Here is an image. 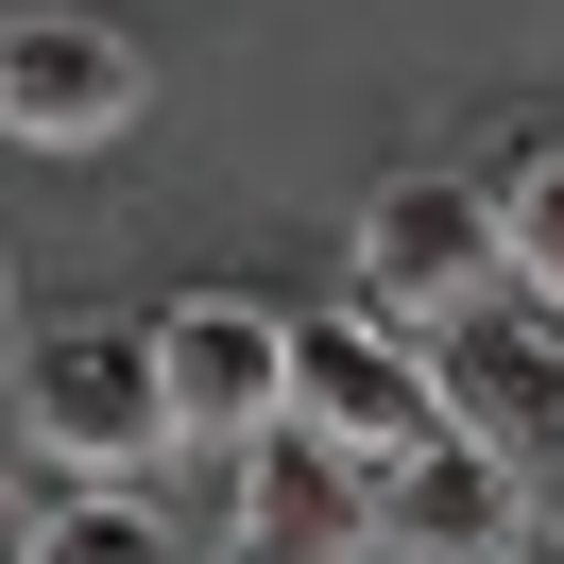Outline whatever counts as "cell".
Segmentation results:
<instances>
[{"instance_id":"30bf717a","label":"cell","mask_w":564,"mask_h":564,"mask_svg":"<svg viewBox=\"0 0 564 564\" xmlns=\"http://www.w3.org/2000/svg\"><path fill=\"white\" fill-rule=\"evenodd\" d=\"M496 240H513V291H530V308H564V138H530L513 172H496Z\"/></svg>"},{"instance_id":"7a4b0ae2","label":"cell","mask_w":564,"mask_h":564,"mask_svg":"<svg viewBox=\"0 0 564 564\" xmlns=\"http://www.w3.org/2000/svg\"><path fill=\"white\" fill-rule=\"evenodd\" d=\"M513 240H496V188L479 172H377L359 188V308L411 325V343H462L496 308Z\"/></svg>"},{"instance_id":"9c48e42d","label":"cell","mask_w":564,"mask_h":564,"mask_svg":"<svg viewBox=\"0 0 564 564\" xmlns=\"http://www.w3.org/2000/svg\"><path fill=\"white\" fill-rule=\"evenodd\" d=\"M18 564H172V513L120 496V479H52L18 513Z\"/></svg>"},{"instance_id":"7c38bea8","label":"cell","mask_w":564,"mask_h":564,"mask_svg":"<svg viewBox=\"0 0 564 564\" xmlns=\"http://www.w3.org/2000/svg\"><path fill=\"white\" fill-rule=\"evenodd\" d=\"M530 564H564V547H530Z\"/></svg>"},{"instance_id":"5b68a950","label":"cell","mask_w":564,"mask_h":564,"mask_svg":"<svg viewBox=\"0 0 564 564\" xmlns=\"http://www.w3.org/2000/svg\"><path fill=\"white\" fill-rule=\"evenodd\" d=\"M291 427H325L359 462H411V445H445V359L377 308H325V325H291Z\"/></svg>"},{"instance_id":"8fae6325","label":"cell","mask_w":564,"mask_h":564,"mask_svg":"<svg viewBox=\"0 0 564 564\" xmlns=\"http://www.w3.org/2000/svg\"><path fill=\"white\" fill-rule=\"evenodd\" d=\"M0 308H18V274H0Z\"/></svg>"},{"instance_id":"277c9868","label":"cell","mask_w":564,"mask_h":564,"mask_svg":"<svg viewBox=\"0 0 564 564\" xmlns=\"http://www.w3.org/2000/svg\"><path fill=\"white\" fill-rule=\"evenodd\" d=\"M138 104H154V69H138L120 18H86V0H0V138L86 154V138H120Z\"/></svg>"},{"instance_id":"52a82bcc","label":"cell","mask_w":564,"mask_h":564,"mask_svg":"<svg viewBox=\"0 0 564 564\" xmlns=\"http://www.w3.org/2000/svg\"><path fill=\"white\" fill-rule=\"evenodd\" d=\"M377 564H530V479L462 427L377 462Z\"/></svg>"},{"instance_id":"6da1fadb","label":"cell","mask_w":564,"mask_h":564,"mask_svg":"<svg viewBox=\"0 0 564 564\" xmlns=\"http://www.w3.org/2000/svg\"><path fill=\"white\" fill-rule=\"evenodd\" d=\"M18 445L69 479H138L172 462V377H154V308H69L18 343Z\"/></svg>"},{"instance_id":"ba28073f","label":"cell","mask_w":564,"mask_h":564,"mask_svg":"<svg viewBox=\"0 0 564 564\" xmlns=\"http://www.w3.org/2000/svg\"><path fill=\"white\" fill-rule=\"evenodd\" d=\"M427 359H445V427H462V445H496V462H513V479H564V343H547V325H462V343H427Z\"/></svg>"},{"instance_id":"3957f363","label":"cell","mask_w":564,"mask_h":564,"mask_svg":"<svg viewBox=\"0 0 564 564\" xmlns=\"http://www.w3.org/2000/svg\"><path fill=\"white\" fill-rule=\"evenodd\" d=\"M154 377H172V445L240 462L257 427H291V308L274 291H172L154 308Z\"/></svg>"},{"instance_id":"8992f818","label":"cell","mask_w":564,"mask_h":564,"mask_svg":"<svg viewBox=\"0 0 564 564\" xmlns=\"http://www.w3.org/2000/svg\"><path fill=\"white\" fill-rule=\"evenodd\" d=\"M223 564H377V462L325 427H257L223 479Z\"/></svg>"}]
</instances>
